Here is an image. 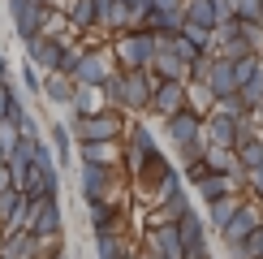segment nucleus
<instances>
[{
	"label": "nucleus",
	"instance_id": "18",
	"mask_svg": "<svg viewBox=\"0 0 263 259\" xmlns=\"http://www.w3.org/2000/svg\"><path fill=\"white\" fill-rule=\"evenodd\" d=\"M73 156H78L82 164L117 169V164H121V138H112V143H73Z\"/></svg>",
	"mask_w": 263,
	"mask_h": 259
},
{
	"label": "nucleus",
	"instance_id": "46",
	"mask_svg": "<svg viewBox=\"0 0 263 259\" xmlns=\"http://www.w3.org/2000/svg\"><path fill=\"white\" fill-rule=\"evenodd\" d=\"M0 259H9V255H5V251H0Z\"/></svg>",
	"mask_w": 263,
	"mask_h": 259
},
{
	"label": "nucleus",
	"instance_id": "13",
	"mask_svg": "<svg viewBox=\"0 0 263 259\" xmlns=\"http://www.w3.org/2000/svg\"><path fill=\"white\" fill-rule=\"evenodd\" d=\"M190 190L199 194L203 203H216L220 194H233V190H242V169L237 173H203L199 181H190ZM246 194V190H242Z\"/></svg>",
	"mask_w": 263,
	"mask_h": 259
},
{
	"label": "nucleus",
	"instance_id": "4",
	"mask_svg": "<svg viewBox=\"0 0 263 259\" xmlns=\"http://www.w3.org/2000/svg\"><path fill=\"white\" fill-rule=\"evenodd\" d=\"M5 5H9V26H13V35L22 43L43 35V30H57V22H61L57 9H43L35 0H5Z\"/></svg>",
	"mask_w": 263,
	"mask_h": 259
},
{
	"label": "nucleus",
	"instance_id": "42",
	"mask_svg": "<svg viewBox=\"0 0 263 259\" xmlns=\"http://www.w3.org/2000/svg\"><path fill=\"white\" fill-rule=\"evenodd\" d=\"M35 5H43V9H61L65 0H35Z\"/></svg>",
	"mask_w": 263,
	"mask_h": 259
},
{
	"label": "nucleus",
	"instance_id": "40",
	"mask_svg": "<svg viewBox=\"0 0 263 259\" xmlns=\"http://www.w3.org/2000/svg\"><path fill=\"white\" fill-rule=\"evenodd\" d=\"M9 73H13V69H9V57H5V52H0V86L9 82Z\"/></svg>",
	"mask_w": 263,
	"mask_h": 259
},
{
	"label": "nucleus",
	"instance_id": "39",
	"mask_svg": "<svg viewBox=\"0 0 263 259\" xmlns=\"http://www.w3.org/2000/svg\"><path fill=\"white\" fill-rule=\"evenodd\" d=\"M121 5L129 9V13H134V26H138V22H142V13L151 9V0H121Z\"/></svg>",
	"mask_w": 263,
	"mask_h": 259
},
{
	"label": "nucleus",
	"instance_id": "12",
	"mask_svg": "<svg viewBox=\"0 0 263 259\" xmlns=\"http://www.w3.org/2000/svg\"><path fill=\"white\" fill-rule=\"evenodd\" d=\"M199 130H203V113H194V108H177L173 117H164V138H168L173 147L194 143Z\"/></svg>",
	"mask_w": 263,
	"mask_h": 259
},
{
	"label": "nucleus",
	"instance_id": "5",
	"mask_svg": "<svg viewBox=\"0 0 263 259\" xmlns=\"http://www.w3.org/2000/svg\"><path fill=\"white\" fill-rule=\"evenodd\" d=\"M112 69H117V65H112L108 43H104V48L82 43V48H78V61H73V69H69V78H73V86H100Z\"/></svg>",
	"mask_w": 263,
	"mask_h": 259
},
{
	"label": "nucleus",
	"instance_id": "43",
	"mask_svg": "<svg viewBox=\"0 0 263 259\" xmlns=\"http://www.w3.org/2000/svg\"><path fill=\"white\" fill-rule=\"evenodd\" d=\"M48 259H73V255H69V251H52Z\"/></svg>",
	"mask_w": 263,
	"mask_h": 259
},
{
	"label": "nucleus",
	"instance_id": "26",
	"mask_svg": "<svg viewBox=\"0 0 263 259\" xmlns=\"http://www.w3.org/2000/svg\"><path fill=\"white\" fill-rule=\"evenodd\" d=\"M35 143H39V138H17V143L9 147V156H5V164L13 169V181H17L22 173L30 169V160H35Z\"/></svg>",
	"mask_w": 263,
	"mask_h": 259
},
{
	"label": "nucleus",
	"instance_id": "36",
	"mask_svg": "<svg viewBox=\"0 0 263 259\" xmlns=\"http://www.w3.org/2000/svg\"><path fill=\"white\" fill-rule=\"evenodd\" d=\"M233 13L242 22H259L263 17V0H233Z\"/></svg>",
	"mask_w": 263,
	"mask_h": 259
},
{
	"label": "nucleus",
	"instance_id": "8",
	"mask_svg": "<svg viewBox=\"0 0 263 259\" xmlns=\"http://www.w3.org/2000/svg\"><path fill=\"white\" fill-rule=\"evenodd\" d=\"M35 237H61L65 233V208H61V194H48V199H35L30 208V225Z\"/></svg>",
	"mask_w": 263,
	"mask_h": 259
},
{
	"label": "nucleus",
	"instance_id": "31",
	"mask_svg": "<svg viewBox=\"0 0 263 259\" xmlns=\"http://www.w3.org/2000/svg\"><path fill=\"white\" fill-rule=\"evenodd\" d=\"M212 104H216V95L207 91V82H194V78L185 82V108H194V113L207 117V113H212Z\"/></svg>",
	"mask_w": 263,
	"mask_h": 259
},
{
	"label": "nucleus",
	"instance_id": "15",
	"mask_svg": "<svg viewBox=\"0 0 263 259\" xmlns=\"http://www.w3.org/2000/svg\"><path fill=\"white\" fill-rule=\"evenodd\" d=\"M142 251H151V255H160V259H185L173 225H151L147 237H142Z\"/></svg>",
	"mask_w": 263,
	"mask_h": 259
},
{
	"label": "nucleus",
	"instance_id": "9",
	"mask_svg": "<svg viewBox=\"0 0 263 259\" xmlns=\"http://www.w3.org/2000/svg\"><path fill=\"white\" fill-rule=\"evenodd\" d=\"M173 229H177V242H181V255H185V259H199V255L207 251V233H212V229H207V220H203L194 208L185 212V216H177Z\"/></svg>",
	"mask_w": 263,
	"mask_h": 259
},
{
	"label": "nucleus",
	"instance_id": "30",
	"mask_svg": "<svg viewBox=\"0 0 263 259\" xmlns=\"http://www.w3.org/2000/svg\"><path fill=\"white\" fill-rule=\"evenodd\" d=\"M69 108L73 117H86V113H95V108H100V91H95V86H73V95H69Z\"/></svg>",
	"mask_w": 263,
	"mask_h": 259
},
{
	"label": "nucleus",
	"instance_id": "41",
	"mask_svg": "<svg viewBox=\"0 0 263 259\" xmlns=\"http://www.w3.org/2000/svg\"><path fill=\"white\" fill-rule=\"evenodd\" d=\"M151 9H181V0H151Z\"/></svg>",
	"mask_w": 263,
	"mask_h": 259
},
{
	"label": "nucleus",
	"instance_id": "19",
	"mask_svg": "<svg viewBox=\"0 0 263 259\" xmlns=\"http://www.w3.org/2000/svg\"><path fill=\"white\" fill-rule=\"evenodd\" d=\"M48 147H52V156H57V169L61 173L73 164V134H69L65 121H48Z\"/></svg>",
	"mask_w": 263,
	"mask_h": 259
},
{
	"label": "nucleus",
	"instance_id": "27",
	"mask_svg": "<svg viewBox=\"0 0 263 259\" xmlns=\"http://www.w3.org/2000/svg\"><path fill=\"white\" fill-rule=\"evenodd\" d=\"M181 17L190 22V26H203V30H212V26H216L212 0H181Z\"/></svg>",
	"mask_w": 263,
	"mask_h": 259
},
{
	"label": "nucleus",
	"instance_id": "7",
	"mask_svg": "<svg viewBox=\"0 0 263 259\" xmlns=\"http://www.w3.org/2000/svg\"><path fill=\"white\" fill-rule=\"evenodd\" d=\"M121 186V169H104V164H82L78 160V194L86 203L95 199H108V194H117Z\"/></svg>",
	"mask_w": 263,
	"mask_h": 259
},
{
	"label": "nucleus",
	"instance_id": "34",
	"mask_svg": "<svg viewBox=\"0 0 263 259\" xmlns=\"http://www.w3.org/2000/svg\"><path fill=\"white\" fill-rule=\"evenodd\" d=\"M242 190L250 194V199H259V203H263V164L242 169Z\"/></svg>",
	"mask_w": 263,
	"mask_h": 259
},
{
	"label": "nucleus",
	"instance_id": "33",
	"mask_svg": "<svg viewBox=\"0 0 263 259\" xmlns=\"http://www.w3.org/2000/svg\"><path fill=\"white\" fill-rule=\"evenodd\" d=\"M13 82H17V91H22V95H39V86H43V73H39L35 65L26 61V65H22V69L13 73Z\"/></svg>",
	"mask_w": 263,
	"mask_h": 259
},
{
	"label": "nucleus",
	"instance_id": "32",
	"mask_svg": "<svg viewBox=\"0 0 263 259\" xmlns=\"http://www.w3.org/2000/svg\"><path fill=\"white\" fill-rule=\"evenodd\" d=\"M233 156H237V169H255V164H263V134L246 138V143H237Z\"/></svg>",
	"mask_w": 263,
	"mask_h": 259
},
{
	"label": "nucleus",
	"instance_id": "11",
	"mask_svg": "<svg viewBox=\"0 0 263 259\" xmlns=\"http://www.w3.org/2000/svg\"><path fill=\"white\" fill-rule=\"evenodd\" d=\"M255 229H263V203L246 194L242 208L233 212V220H229L224 229H220V242H242V237H250Z\"/></svg>",
	"mask_w": 263,
	"mask_h": 259
},
{
	"label": "nucleus",
	"instance_id": "45",
	"mask_svg": "<svg viewBox=\"0 0 263 259\" xmlns=\"http://www.w3.org/2000/svg\"><path fill=\"white\" fill-rule=\"evenodd\" d=\"M255 242H259V259H263V229H259V233H255Z\"/></svg>",
	"mask_w": 263,
	"mask_h": 259
},
{
	"label": "nucleus",
	"instance_id": "24",
	"mask_svg": "<svg viewBox=\"0 0 263 259\" xmlns=\"http://www.w3.org/2000/svg\"><path fill=\"white\" fill-rule=\"evenodd\" d=\"M39 95H43L48 104L65 108V104H69V95H73V78H69V73H43V86H39Z\"/></svg>",
	"mask_w": 263,
	"mask_h": 259
},
{
	"label": "nucleus",
	"instance_id": "17",
	"mask_svg": "<svg viewBox=\"0 0 263 259\" xmlns=\"http://www.w3.org/2000/svg\"><path fill=\"white\" fill-rule=\"evenodd\" d=\"M57 13H61V22H65V26H69L78 39L95 30V5H91V0H65Z\"/></svg>",
	"mask_w": 263,
	"mask_h": 259
},
{
	"label": "nucleus",
	"instance_id": "29",
	"mask_svg": "<svg viewBox=\"0 0 263 259\" xmlns=\"http://www.w3.org/2000/svg\"><path fill=\"white\" fill-rule=\"evenodd\" d=\"M203 164H207V173H237V156H233V147H207Z\"/></svg>",
	"mask_w": 263,
	"mask_h": 259
},
{
	"label": "nucleus",
	"instance_id": "2",
	"mask_svg": "<svg viewBox=\"0 0 263 259\" xmlns=\"http://www.w3.org/2000/svg\"><path fill=\"white\" fill-rule=\"evenodd\" d=\"M69 43H78V35H73V30L65 26V30H43V35L26 39V43H22V52H26V61L35 65L39 73H61Z\"/></svg>",
	"mask_w": 263,
	"mask_h": 259
},
{
	"label": "nucleus",
	"instance_id": "1",
	"mask_svg": "<svg viewBox=\"0 0 263 259\" xmlns=\"http://www.w3.org/2000/svg\"><path fill=\"white\" fill-rule=\"evenodd\" d=\"M108 52H112L117 69H147L151 57H156V35H151L147 26H125V30L112 35Z\"/></svg>",
	"mask_w": 263,
	"mask_h": 259
},
{
	"label": "nucleus",
	"instance_id": "10",
	"mask_svg": "<svg viewBox=\"0 0 263 259\" xmlns=\"http://www.w3.org/2000/svg\"><path fill=\"white\" fill-rule=\"evenodd\" d=\"M17 190L26 194L30 203H35V199H48V194H61V169H57V164H48V169H43V164H30V169L17 177Z\"/></svg>",
	"mask_w": 263,
	"mask_h": 259
},
{
	"label": "nucleus",
	"instance_id": "44",
	"mask_svg": "<svg viewBox=\"0 0 263 259\" xmlns=\"http://www.w3.org/2000/svg\"><path fill=\"white\" fill-rule=\"evenodd\" d=\"M199 259H224V255H216V251H203V255H199Z\"/></svg>",
	"mask_w": 263,
	"mask_h": 259
},
{
	"label": "nucleus",
	"instance_id": "14",
	"mask_svg": "<svg viewBox=\"0 0 263 259\" xmlns=\"http://www.w3.org/2000/svg\"><path fill=\"white\" fill-rule=\"evenodd\" d=\"M86 216H91V229H95V233H104V229H125V203L117 199V194L86 203Z\"/></svg>",
	"mask_w": 263,
	"mask_h": 259
},
{
	"label": "nucleus",
	"instance_id": "28",
	"mask_svg": "<svg viewBox=\"0 0 263 259\" xmlns=\"http://www.w3.org/2000/svg\"><path fill=\"white\" fill-rule=\"evenodd\" d=\"M250 52H259V48L246 35H233V39H224V43H212V57H220V61H242V57H250Z\"/></svg>",
	"mask_w": 263,
	"mask_h": 259
},
{
	"label": "nucleus",
	"instance_id": "6",
	"mask_svg": "<svg viewBox=\"0 0 263 259\" xmlns=\"http://www.w3.org/2000/svg\"><path fill=\"white\" fill-rule=\"evenodd\" d=\"M160 86V78L151 69H121V113H147L151 91Z\"/></svg>",
	"mask_w": 263,
	"mask_h": 259
},
{
	"label": "nucleus",
	"instance_id": "25",
	"mask_svg": "<svg viewBox=\"0 0 263 259\" xmlns=\"http://www.w3.org/2000/svg\"><path fill=\"white\" fill-rule=\"evenodd\" d=\"M190 212V199H185V190H177V194H168L164 203H156V212H151V225H173L177 216H185Z\"/></svg>",
	"mask_w": 263,
	"mask_h": 259
},
{
	"label": "nucleus",
	"instance_id": "20",
	"mask_svg": "<svg viewBox=\"0 0 263 259\" xmlns=\"http://www.w3.org/2000/svg\"><path fill=\"white\" fill-rule=\"evenodd\" d=\"M207 91H212L216 95V100H224V95H237V73H233V65H229V61H220V57H216L212 61V69H207Z\"/></svg>",
	"mask_w": 263,
	"mask_h": 259
},
{
	"label": "nucleus",
	"instance_id": "3",
	"mask_svg": "<svg viewBox=\"0 0 263 259\" xmlns=\"http://www.w3.org/2000/svg\"><path fill=\"white\" fill-rule=\"evenodd\" d=\"M69 134H73V143H112V138H121V130H125V113H117V108H95V113H86V117H69Z\"/></svg>",
	"mask_w": 263,
	"mask_h": 259
},
{
	"label": "nucleus",
	"instance_id": "22",
	"mask_svg": "<svg viewBox=\"0 0 263 259\" xmlns=\"http://www.w3.org/2000/svg\"><path fill=\"white\" fill-rule=\"evenodd\" d=\"M147 69L156 73L160 82H185V61L177 57V52H168V48H156V57H151Z\"/></svg>",
	"mask_w": 263,
	"mask_h": 259
},
{
	"label": "nucleus",
	"instance_id": "16",
	"mask_svg": "<svg viewBox=\"0 0 263 259\" xmlns=\"http://www.w3.org/2000/svg\"><path fill=\"white\" fill-rule=\"evenodd\" d=\"M177 108H185V82H160L156 91H151L147 113H156L160 121H164V117H173Z\"/></svg>",
	"mask_w": 263,
	"mask_h": 259
},
{
	"label": "nucleus",
	"instance_id": "38",
	"mask_svg": "<svg viewBox=\"0 0 263 259\" xmlns=\"http://www.w3.org/2000/svg\"><path fill=\"white\" fill-rule=\"evenodd\" d=\"M212 13H216V22H233L237 13H233V0H212Z\"/></svg>",
	"mask_w": 263,
	"mask_h": 259
},
{
	"label": "nucleus",
	"instance_id": "21",
	"mask_svg": "<svg viewBox=\"0 0 263 259\" xmlns=\"http://www.w3.org/2000/svg\"><path fill=\"white\" fill-rule=\"evenodd\" d=\"M242 199H246V194H242V190H233V194H220L216 203H207V216H203V220H207V229H216V233H220L224 225L233 220V212L242 208Z\"/></svg>",
	"mask_w": 263,
	"mask_h": 259
},
{
	"label": "nucleus",
	"instance_id": "35",
	"mask_svg": "<svg viewBox=\"0 0 263 259\" xmlns=\"http://www.w3.org/2000/svg\"><path fill=\"white\" fill-rule=\"evenodd\" d=\"M177 35H181V39H190L199 52H203V48H212V30H203V26H190V22H185V26L177 30Z\"/></svg>",
	"mask_w": 263,
	"mask_h": 259
},
{
	"label": "nucleus",
	"instance_id": "37",
	"mask_svg": "<svg viewBox=\"0 0 263 259\" xmlns=\"http://www.w3.org/2000/svg\"><path fill=\"white\" fill-rule=\"evenodd\" d=\"M203 151H207V143H203V138H194V143L177 147V156H181V169H185V164H194V160H203Z\"/></svg>",
	"mask_w": 263,
	"mask_h": 259
},
{
	"label": "nucleus",
	"instance_id": "23",
	"mask_svg": "<svg viewBox=\"0 0 263 259\" xmlns=\"http://www.w3.org/2000/svg\"><path fill=\"white\" fill-rule=\"evenodd\" d=\"M138 26H147L151 35H177L185 26V17H181V9H147Z\"/></svg>",
	"mask_w": 263,
	"mask_h": 259
}]
</instances>
